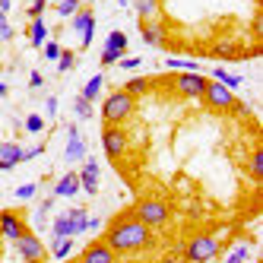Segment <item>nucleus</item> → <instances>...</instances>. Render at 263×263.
<instances>
[{
  "label": "nucleus",
  "instance_id": "1",
  "mask_svg": "<svg viewBox=\"0 0 263 263\" xmlns=\"http://www.w3.org/2000/svg\"><path fill=\"white\" fill-rule=\"evenodd\" d=\"M102 241L115 254H140V251H146V248H153V244H156L153 241V229H146V225L134 216V210L111 222L108 229H105Z\"/></svg>",
  "mask_w": 263,
  "mask_h": 263
},
{
  "label": "nucleus",
  "instance_id": "2",
  "mask_svg": "<svg viewBox=\"0 0 263 263\" xmlns=\"http://www.w3.org/2000/svg\"><path fill=\"white\" fill-rule=\"evenodd\" d=\"M134 115H137V99L130 96V92L118 89V92H111V96H105V102H102L105 127H121L124 121H130Z\"/></svg>",
  "mask_w": 263,
  "mask_h": 263
},
{
  "label": "nucleus",
  "instance_id": "3",
  "mask_svg": "<svg viewBox=\"0 0 263 263\" xmlns=\"http://www.w3.org/2000/svg\"><path fill=\"white\" fill-rule=\"evenodd\" d=\"M134 216L146 225V229H165L168 219H172V210H168V203H165V200L143 197V200L134 206Z\"/></svg>",
  "mask_w": 263,
  "mask_h": 263
},
{
  "label": "nucleus",
  "instance_id": "4",
  "mask_svg": "<svg viewBox=\"0 0 263 263\" xmlns=\"http://www.w3.org/2000/svg\"><path fill=\"white\" fill-rule=\"evenodd\" d=\"M86 219H89V213L83 206H70L64 216L51 222V232H54V238H77L86 232Z\"/></svg>",
  "mask_w": 263,
  "mask_h": 263
},
{
  "label": "nucleus",
  "instance_id": "5",
  "mask_svg": "<svg viewBox=\"0 0 263 263\" xmlns=\"http://www.w3.org/2000/svg\"><path fill=\"white\" fill-rule=\"evenodd\" d=\"M219 238H213V235H194L191 241H187V260L191 263H213L216 257H219Z\"/></svg>",
  "mask_w": 263,
  "mask_h": 263
},
{
  "label": "nucleus",
  "instance_id": "6",
  "mask_svg": "<svg viewBox=\"0 0 263 263\" xmlns=\"http://www.w3.org/2000/svg\"><path fill=\"white\" fill-rule=\"evenodd\" d=\"M206 86H210V77H203V73H175L172 77V89L181 99H200Z\"/></svg>",
  "mask_w": 263,
  "mask_h": 263
},
{
  "label": "nucleus",
  "instance_id": "7",
  "mask_svg": "<svg viewBox=\"0 0 263 263\" xmlns=\"http://www.w3.org/2000/svg\"><path fill=\"white\" fill-rule=\"evenodd\" d=\"M13 248H16V254H20V260H26V263H42L45 260V244L32 229H26L20 238H16Z\"/></svg>",
  "mask_w": 263,
  "mask_h": 263
},
{
  "label": "nucleus",
  "instance_id": "8",
  "mask_svg": "<svg viewBox=\"0 0 263 263\" xmlns=\"http://www.w3.org/2000/svg\"><path fill=\"white\" fill-rule=\"evenodd\" d=\"M203 102H206V108H213V111H232L235 108V92L229 89V86H222V83H213L210 80V86H206V92L200 96Z\"/></svg>",
  "mask_w": 263,
  "mask_h": 263
},
{
  "label": "nucleus",
  "instance_id": "9",
  "mask_svg": "<svg viewBox=\"0 0 263 263\" xmlns=\"http://www.w3.org/2000/svg\"><path fill=\"white\" fill-rule=\"evenodd\" d=\"M124 51H127V35H124L121 29L108 32L105 48H102V67H115V64L124 58Z\"/></svg>",
  "mask_w": 263,
  "mask_h": 263
},
{
  "label": "nucleus",
  "instance_id": "10",
  "mask_svg": "<svg viewBox=\"0 0 263 263\" xmlns=\"http://www.w3.org/2000/svg\"><path fill=\"white\" fill-rule=\"evenodd\" d=\"M89 156V149H86V140L80 137V127L77 124H70L67 127V146H64V159L70 162V165H77V162H83Z\"/></svg>",
  "mask_w": 263,
  "mask_h": 263
},
{
  "label": "nucleus",
  "instance_id": "11",
  "mask_svg": "<svg viewBox=\"0 0 263 263\" xmlns=\"http://www.w3.org/2000/svg\"><path fill=\"white\" fill-rule=\"evenodd\" d=\"M80 191H86L89 197H96L99 194V178H102V165L96 162V159H83V168H80Z\"/></svg>",
  "mask_w": 263,
  "mask_h": 263
},
{
  "label": "nucleus",
  "instance_id": "12",
  "mask_svg": "<svg viewBox=\"0 0 263 263\" xmlns=\"http://www.w3.org/2000/svg\"><path fill=\"white\" fill-rule=\"evenodd\" d=\"M102 146H105L108 159H121L127 153V134L121 127H105L102 130Z\"/></svg>",
  "mask_w": 263,
  "mask_h": 263
},
{
  "label": "nucleus",
  "instance_id": "13",
  "mask_svg": "<svg viewBox=\"0 0 263 263\" xmlns=\"http://www.w3.org/2000/svg\"><path fill=\"white\" fill-rule=\"evenodd\" d=\"M26 229H29V225H26V219H23L20 213H13V210H4V213H0V238L16 241Z\"/></svg>",
  "mask_w": 263,
  "mask_h": 263
},
{
  "label": "nucleus",
  "instance_id": "14",
  "mask_svg": "<svg viewBox=\"0 0 263 263\" xmlns=\"http://www.w3.org/2000/svg\"><path fill=\"white\" fill-rule=\"evenodd\" d=\"M80 260L83 263H118V254L111 251L105 241H92V244H86V248H83Z\"/></svg>",
  "mask_w": 263,
  "mask_h": 263
},
{
  "label": "nucleus",
  "instance_id": "15",
  "mask_svg": "<svg viewBox=\"0 0 263 263\" xmlns=\"http://www.w3.org/2000/svg\"><path fill=\"white\" fill-rule=\"evenodd\" d=\"M80 194V175L77 172H67L58 178V184H54V200H70V197H77Z\"/></svg>",
  "mask_w": 263,
  "mask_h": 263
},
{
  "label": "nucleus",
  "instance_id": "16",
  "mask_svg": "<svg viewBox=\"0 0 263 263\" xmlns=\"http://www.w3.org/2000/svg\"><path fill=\"white\" fill-rule=\"evenodd\" d=\"M140 35H143V42L153 45V48L165 45V26L159 20H140Z\"/></svg>",
  "mask_w": 263,
  "mask_h": 263
},
{
  "label": "nucleus",
  "instance_id": "17",
  "mask_svg": "<svg viewBox=\"0 0 263 263\" xmlns=\"http://www.w3.org/2000/svg\"><path fill=\"white\" fill-rule=\"evenodd\" d=\"M0 162H4L7 168H16L23 162V146L13 143V140H4V143H0Z\"/></svg>",
  "mask_w": 263,
  "mask_h": 263
},
{
  "label": "nucleus",
  "instance_id": "18",
  "mask_svg": "<svg viewBox=\"0 0 263 263\" xmlns=\"http://www.w3.org/2000/svg\"><path fill=\"white\" fill-rule=\"evenodd\" d=\"M70 29L73 32H86V29H96V13H92V10H86V7H80L77 13H73L70 16Z\"/></svg>",
  "mask_w": 263,
  "mask_h": 263
},
{
  "label": "nucleus",
  "instance_id": "19",
  "mask_svg": "<svg viewBox=\"0 0 263 263\" xmlns=\"http://www.w3.org/2000/svg\"><path fill=\"white\" fill-rule=\"evenodd\" d=\"M102 89H105V73H96V77H92V80L83 86V96H80V99H86V102L96 105V99L102 96Z\"/></svg>",
  "mask_w": 263,
  "mask_h": 263
},
{
  "label": "nucleus",
  "instance_id": "20",
  "mask_svg": "<svg viewBox=\"0 0 263 263\" xmlns=\"http://www.w3.org/2000/svg\"><path fill=\"white\" fill-rule=\"evenodd\" d=\"M29 42H32L35 48H42V45L48 42V26H45V20H32V23H29Z\"/></svg>",
  "mask_w": 263,
  "mask_h": 263
},
{
  "label": "nucleus",
  "instance_id": "21",
  "mask_svg": "<svg viewBox=\"0 0 263 263\" xmlns=\"http://www.w3.org/2000/svg\"><path fill=\"white\" fill-rule=\"evenodd\" d=\"M165 67L168 70H178V73H200V64L197 61H187V58H165Z\"/></svg>",
  "mask_w": 263,
  "mask_h": 263
},
{
  "label": "nucleus",
  "instance_id": "22",
  "mask_svg": "<svg viewBox=\"0 0 263 263\" xmlns=\"http://www.w3.org/2000/svg\"><path fill=\"white\" fill-rule=\"evenodd\" d=\"M134 10L140 20H156L159 16V0H134Z\"/></svg>",
  "mask_w": 263,
  "mask_h": 263
},
{
  "label": "nucleus",
  "instance_id": "23",
  "mask_svg": "<svg viewBox=\"0 0 263 263\" xmlns=\"http://www.w3.org/2000/svg\"><path fill=\"white\" fill-rule=\"evenodd\" d=\"M153 89V80L149 77H134V80H127V86H124V92H130V96H143V92H149Z\"/></svg>",
  "mask_w": 263,
  "mask_h": 263
},
{
  "label": "nucleus",
  "instance_id": "24",
  "mask_svg": "<svg viewBox=\"0 0 263 263\" xmlns=\"http://www.w3.org/2000/svg\"><path fill=\"white\" fill-rule=\"evenodd\" d=\"M213 83H222V86H229L232 92L241 86V77H235V73H229V70H222V67H216L213 70Z\"/></svg>",
  "mask_w": 263,
  "mask_h": 263
},
{
  "label": "nucleus",
  "instance_id": "25",
  "mask_svg": "<svg viewBox=\"0 0 263 263\" xmlns=\"http://www.w3.org/2000/svg\"><path fill=\"white\" fill-rule=\"evenodd\" d=\"M70 251H73V238H54L51 254L58 257V260H67V257H70Z\"/></svg>",
  "mask_w": 263,
  "mask_h": 263
},
{
  "label": "nucleus",
  "instance_id": "26",
  "mask_svg": "<svg viewBox=\"0 0 263 263\" xmlns=\"http://www.w3.org/2000/svg\"><path fill=\"white\" fill-rule=\"evenodd\" d=\"M83 7V0H61V4H54V10H58V16H64V20H70L73 13H77Z\"/></svg>",
  "mask_w": 263,
  "mask_h": 263
},
{
  "label": "nucleus",
  "instance_id": "27",
  "mask_svg": "<svg viewBox=\"0 0 263 263\" xmlns=\"http://www.w3.org/2000/svg\"><path fill=\"white\" fill-rule=\"evenodd\" d=\"M248 165H251V178H254V181H260V178H263V149H254Z\"/></svg>",
  "mask_w": 263,
  "mask_h": 263
},
{
  "label": "nucleus",
  "instance_id": "28",
  "mask_svg": "<svg viewBox=\"0 0 263 263\" xmlns=\"http://www.w3.org/2000/svg\"><path fill=\"white\" fill-rule=\"evenodd\" d=\"M225 263H251V248L248 244H238V248L225 257Z\"/></svg>",
  "mask_w": 263,
  "mask_h": 263
},
{
  "label": "nucleus",
  "instance_id": "29",
  "mask_svg": "<svg viewBox=\"0 0 263 263\" xmlns=\"http://www.w3.org/2000/svg\"><path fill=\"white\" fill-rule=\"evenodd\" d=\"M73 67H77V54L64 48L61 58H58V73H67V70H73Z\"/></svg>",
  "mask_w": 263,
  "mask_h": 263
},
{
  "label": "nucleus",
  "instance_id": "30",
  "mask_svg": "<svg viewBox=\"0 0 263 263\" xmlns=\"http://www.w3.org/2000/svg\"><path fill=\"white\" fill-rule=\"evenodd\" d=\"M73 111L83 118V121H89V118H96V108H92V102H86V99H77L73 102Z\"/></svg>",
  "mask_w": 263,
  "mask_h": 263
},
{
  "label": "nucleus",
  "instance_id": "31",
  "mask_svg": "<svg viewBox=\"0 0 263 263\" xmlns=\"http://www.w3.org/2000/svg\"><path fill=\"white\" fill-rule=\"evenodd\" d=\"M23 127L29 130V134H45V118H42V115H29V118L23 121Z\"/></svg>",
  "mask_w": 263,
  "mask_h": 263
},
{
  "label": "nucleus",
  "instance_id": "32",
  "mask_svg": "<svg viewBox=\"0 0 263 263\" xmlns=\"http://www.w3.org/2000/svg\"><path fill=\"white\" fill-rule=\"evenodd\" d=\"M42 51H45V58H48V61L58 64V58H61V51H64V48H61L58 42H45V45H42Z\"/></svg>",
  "mask_w": 263,
  "mask_h": 263
},
{
  "label": "nucleus",
  "instance_id": "33",
  "mask_svg": "<svg viewBox=\"0 0 263 263\" xmlns=\"http://www.w3.org/2000/svg\"><path fill=\"white\" fill-rule=\"evenodd\" d=\"M35 191H39V184H20V187H16V197H20V200H32L35 197Z\"/></svg>",
  "mask_w": 263,
  "mask_h": 263
},
{
  "label": "nucleus",
  "instance_id": "34",
  "mask_svg": "<svg viewBox=\"0 0 263 263\" xmlns=\"http://www.w3.org/2000/svg\"><path fill=\"white\" fill-rule=\"evenodd\" d=\"M13 39V26L7 20V13H0V42H10Z\"/></svg>",
  "mask_w": 263,
  "mask_h": 263
},
{
  "label": "nucleus",
  "instance_id": "35",
  "mask_svg": "<svg viewBox=\"0 0 263 263\" xmlns=\"http://www.w3.org/2000/svg\"><path fill=\"white\" fill-rule=\"evenodd\" d=\"M45 7H48V0H32V4H29V16H32V20H42Z\"/></svg>",
  "mask_w": 263,
  "mask_h": 263
},
{
  "label": "nucleus",
  "instance_id": "36",
  "mask_svg": "<svg viewBox=\"0 0 263 263\" xmlns=\"http://www.w3.org/2000/svg\"><path fill=\"white\" fill-rule=\"evenodd\" d=\"M51 210H54V197H45V200L39 203V213H35V216H39V219H45Z\"/></svg>",
  "mask_w": 263,
  "mask_h": 263
},
{
  "label": "nucleus",
  "instance_id": "37",
  "mask_svg": "<svg viewBox=\"0 0 263 263\" xmlns=\"http://www.w3.org/2000/svg\"><path fill=\"white\" fill-rule=\"evenodd\" d=\"M45 153V146H32V149H23V162H32V159H39Z\"/></svg>",
  "mask_w": 263,
  "mask_h": 263
},
{
  "label": "nucleus",
  "instance_id": "38",
  "mask_svg": "<svg viewBox=\"0 0 263 263\" xmlns=\"http://www.w3.org/2000/svg\"><path fill=\"white\" fill-rule=\"evenodd\" d=\"M118 67H121V70H137V67H140V58H127V54H124V58L118 61Z\"/></svg>",
  "mask_w": 263,
  "mask_h": 263
},
{
  "label": "nucleus",
  "instance_id": "39",
  "mask_svg": "<svg viewBox=\"0 0 263 263\" xmlns=\"http://www.w3.org/2000/svg\"><path fill=\"white\" fill-rule=\"evenodd\" d=\"M45 115H48V118L58 115V96H48V99H45Z\"/></svg>",
  "mask_w": 263,
  "mask_h": 263
},
{
  "label": "nucleus",
  "instance_id": "40",
  "mask_svg": "<svg viewBox=\"0 0 263 263\" xmlns=\"http://www.w3.org/2000/svg\"><path fill=\"white\" fill-rule=\"evenodd\" d=\"M29 86H32V89H42V86H45V77H42V73H32V77H29Z\"/></svg>",
  "mask_w": 263,
  "mask_h": 263
},
{
  "label": "nucleus",
  "instance_id": "41",
  "mask_svg": "<svg viewBox=\"0 0 263 263\" xmlns=\"http://www.w3.org/2000/svg\"><path fill=\"white\" fill-rule=\"evenodd\" d=\"M80 39H83V48H89V45H92V39H96V29H86Z\"/></svg>",
  "mask_w": 263,
  "mask_h": 263
},
{
  "label": "nucleus",
  "instance_id": "42",
  "mask_svg": "<svg viewBox=\"0 0 263 263\" xmlns=\"http://www.w3.org/2000/svg\"><path fill=\"white\" fill-rule=\"evenodd\" d=\"M10 7H13V0H0V13H10Z\"/></svg>",
  "mask_w": 263,
  "mask_h": 263
},
{
  "label": "nucleus",
  "instance_id": "43",
  "mask_svg": "<svg viewBox=\"0 0 263 263\" xmlns=\"http://www.w3.org/2000/svg\"><path fill=\"white\" fill-rule=\"evenodd\" d=\"M7 92H10V89H7V83H0V99H7Z\"/></svg>",
  "mask_w": 263,
  "mask_h": 263
},
{
  "label": "nucleus",
  "instance_id": "44",
  "mask_svg": "<svg viewBox=\"0 0 263 263\" xmlns=\"http://www.w3.org/2000/svg\"><path fill=\"white\" fill-rule=\"evenodd\" d=\"M70 263H83V260H80V257H70Z\"/></svg>",
  "mask_w": 263,
  "mask_h": 263
},
{
  "label": "nucleus",
  "instance_id": "45",
  "mask_svg": "<svg viewBox=\"0 0 263 263\" xmlns=\"http://www.w3.org/2000/svg\"><path fill=\"white\" fill-rule=\"evenodd\" d=\"M0 172H10V168H7V165H4V162H0Z\"/></svg>",
  "mask_w": 263,
  "mask_h": 263
},
{
  "label": "nucleus",
  "instance_id": "46",
  "mask_svg": "<svg viewBox=\"0 0 263 263\" xmlns=\"http://www.w3.org/2000/svg\"><path fill=\"white\" fill-rule=\"evenodd\" d=\"M48 4H61V0H48Z\"/></svg>",
  "mask_w": 263,
  "mask_h": 263
}]
</instances>
